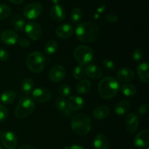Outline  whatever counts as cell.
Wrapping results in <instances>:
<instances>
[{
	"instance_id": "cell-1",
	"label": "cell",
	"mask_w": 149,
	"mask_h": 149,
	"mask_svg": "<svg viewBox=\"0 0 149 149\" xmlns=\"http://www.w3.org/2000/svg\"><path fill=\"white\" fill-rule=\"evenodd\" d=\"M76 36L81 42L85 43L94 42L100 34L99 28L93 22L86 21L79 23L76 29Z\"/></svg>"
},
{
	"instance_id": "cell-2",
	"label": "cell",
	"mask_w": 149,
	"mask_h": 149,
	"mask_svg": "<svg viewBox=\"0 0 149 149\" xmlns=\"http://www.w3.org/2000/svg\"><path fill=\"white\" fill-rule=\"evenodd\" d=\"M119 82L111 77H104L98 84V93L104 99H110L116 96L119 90Z\"/></svg>"
},
{
	"instance_id": "cell-3",
	"label": "cell",
	"mask_w": 149,
	"mask_h": 149,
	"mask_svg": "<svg viewBox=\"0 0 149 149\" xmlns=\"http://www.w3.org/2000/svg\"><path fill=\"white\" fill-rule=\"evenodd\" d=\"M71 129L75 134L80 136L86 135L91 130V119L87 114H77L71 120Z\"/></svg>"
},
{
	"instance_id": "cell-4",
	"label": "cell",
	"mask_w": 149,
	"mask_h": 149,
	"mask_svg": "<svg viewBox=\"0 0 149 149\" xmlns=\"http://www.w3.org/2000/svg\"><path fill=\"white\" fill-rule=\"evenodd\" d=\"M26 66L32 72L40 73L45 67V58L43 54L38 51H34L28 55L26 60Z\"/></svg>"
},
{
	"instance_id": "cell-5",
	"label": "cell",
	"mask_w": 149,
	"mask_h": 149,
	"mask_svg": "<svg viewBox=\"0 0 149 149\" xmlns=\"http://www.w3.org/2000/svg\"><path fill=\"white\" fill-rule=\"evenodd\" d=\"M34 109L35 104L33 99L29 96H23L19 101L15 110V114L17 118H23L31 115Z\"/></svg>"
},
{
	"instance_id": "cell-6",
	"label": "cell",
	"mask_w": 149,
	"mask_h": 149,
	"mask_svg": "<svg viewBox=\"0 0 149 149\" xmlns=\"http://www.w3.org/2000/svg\"><path fill=\"white\" fill-rule=\"evenodd\" d=\"M74 56L80 65H87L93 59L94 53L91 48L86 45H79L74 51Z\"/></svg>"
},
{
	"instance_id": "cell-7",
	"label": "cell",
	"mask_w": 149,
	"mask_h": 149,
	"mask_svg": "<svg viewBox=\"0 0 149 149\" xmlns=\"http://www.w3.org/2000/svg\"><path fill=\"white\" fill-rule=\"evenodd\" d=\"M43 7L40 3L33 2L28 4L23 10V15L29 20L36 19L42 14Z\"/></svg>"
},
{
	"instance_id": "cell-8",
	"label": "cell",
	"mask_w": 149,
	"mask_h": 149,
	"mask_svg": "<svg viewBox=\"0 0 149 149\" xmlns=\"http://www.w3.org/2000/svg\"><path fill=\"white\" fill-rule=\"evenodd\" d=\"M0 138L1 143L7 149H15L17 147V137L13 131H1Z\"/></svg>"
},
{
	"instance_id": "cell-9",
	"label": "cell",
	"mask_w": 149,
	"mask_h": 149,
	"mask_svg": "<svg viewBox=\"0 0 149 149\" xmlns=\"http://www.w3.org/2000/svg\"><path fill=\"white\" fill-rule=\"evenodd\" d=\"M24 30L30 39L37 40L42 35V28L38 23L30 21L25 25Z\"/></svg>"
},
{
	"instance_id": "cell-10",
	"label": "cell",
	"mask_w": 149,
	"mask_h": 149,
	"mask_svg": "<svg viewBox=\"0 0 149 149\" xmlns=\"http://www.w3.org/2000/svg\"><path fill=\"white\" fill-rule=\"evenodd\" d=\"M33 99L40 103H44L50 100L52 97L50 91L45 88H36L32 92Z\"/></svg>"
},
{
	"instance_id": "cell-11",
	"label": "cell",
	"mask_w": 149,
	"mask_h": 149,
	"mask_svg": "<svg viewBox=\"0 0 149 149\" xmlns=\"http://www.w3.org/2000/svg\"><path fill=\"white\" fill-rule=\"evenodd\" d=\"M139 125V118L135 113H130L125 118V126L127 131L129 133L133 134L138 129Z\"/></svg>"
},
{
	"instance_id": "cell-12",
	"label": "cell",
	"mask_w": 149,
	"mask_h": 149,
	"mask_svg": "<svg viewBox=\"0 0 149 149\" xmlns=\"http://www.w3.org/2000/svg\"><path fill=\"white\" fill-rule=\"evenodd\" d=\"M135 72L129 67H123L118 70L116 77L121 83H128L135 78Z\"/></svg>"
},
{
	"instance_id": "cell-13",
	"label": "cell",
	"mask_w": 149,
	"mask_h": 149,
	"mask_svg": "<svg viewBox=\"0 0 149 149\" xmlns=\"http://www.w3.org/2000/svg\"><path fill=\"white\" fill-rule=\"evenodd\" d=\"M65 75V70L63 66L55 65L50 70L49 73V77L52 81L58 83L63 80Z\"/></svg>"
},
{
	"instance_id": "cell-14",
	"label": "cell",
	"mask_w": 149,
	"mask_h": 149,
	"mask_svg": "<svg viewBox=\"0 0 149 149\" xmlns=\"http://www.w3.org/2000/svg\"><path fill=\"white\" fill-rule=\"evenodd\" d=\"M149 143V130L148 129L140 131L134 139V144L136 147L142 148L146 147Z\"/></svg>"
},
{
	"instance_id": "cell-15",
	"label": "cell",
	"mask_w": 149,
	"mask_h": 149,
	"mask_svg": "<svg viewBox=\"0 0 149 149\" xmlns=\"http://www.w3.org/2000/svg\"><path fill=\"white\" fill-rule=\"evenodd\" d=\"M74 33V28L71 25L65 23L58 26L55 29V34L61 39H68L72 36Z\"/></svg>"
},
{
	"instance_id": "cell-16",
	"label": "cell",
	"mask_w": 149,
	"mask_h": 149,
	"mask_svg": "<svg viewBox=\"0 0 149 149\" xmlns=\"http://www.w3.org/2000/svg\"><path fill=\"white\" fill-rule=\"evenodd\" d=\"M18 39V35L13 30H5L1 34V41L7 45H14L17 43Z\"/></svg>"
},
{
	"instance_id": "cell-17",
	"label": "cell",
	"mask_w": 149,
	"mask_h": 149,
	"mask_svg": "<svg viewBox=\"0 0 149 149\" xmlns=\"http://www.w3.org/2000/svg\"><path fill=\"white\" fill-rule=\"evenodd\" d=\"M50 16L55 21L61 22L65 19V11L62 6L54 4L50 9Z\"/></svg>"
},
{
	"instance_id": "cell-18",
	"label": "cell",
	"mask_w": 149,
	"mask_h": 149,
	"mask_svg": "<svg viewBox=\"0 0 149 149\" xmlns=\"http://www.w3.org/2000/svg\"><path fill=\"white\" fill-rule=\"evenodd\" d=\"M67 106L72 110H79L84 107V101L81 96H72L68 98L67 101Z\"/></svg>"
},
{
	"instance_id": "cell-19",
	"label": "cell",
	"mask_w": 149,
	"mask_h": 149,
	"mask_svg": "<svg viewBox=\"0 0 149 149\" xmlns=\"http://www.w3.org/2000/svg\"><path fill=\"white\" fill-rule=\"evenodd\" d=\"M95 149H109V141L108 137L104 134H97L95 136L93 143Z\"/></svg>"
},
{
	"instance_id": "cell-20",
	"label": "cell",
	"mask_w": 149,
	"mask_h": 149,
	"mask_svg": "<svg viewBox=\"0 0 149 149\" xmlns=\"http://www.w3.org/2000/svg\"><path fill=\"white\" fill-rule=\"evenodd\" d=\"M149 66L147 62H143L138 64L137 67L138 76L143 83H148L149 81Z\"/></svg>"
},
{
	"instance_id": "cell-21",
	"label": "cell",
	"mask_w": 149,
	"mask_h": 149,
	"mask_svg": "<svg viewBox=\"0 0 149 149\" xmlns=\"http://www.w3.org/2000/svg\"><path fill=\"white\" fill-rule=\"evenodd\" d=\"M110 109L106 105H100L95 109L93 112V117L96 120H103L109 115Z\"/></svg>"
},
{
	"instance_id": "cell-22",
	"label": "cell",
	"mask_w": 149,
	"mask_h": 149,
	"mask_svg": "<svg viewBox=\"0 0 149 149\" xmlns=\"http://www.w3.org/2000/svg\"><path fill=\"white\" fill-rule=\"evenodd\" d=\"M85 72L87 76L93 79H99L103 74L101 69L95 64H90L85 69Z\"/></svg>"
},
{
	"instance_id": "cell-23",
	"label": "cell",
	"mask_w": 149,
	"mask_h": 149,
	"mask_svg": "<svg viewBox=\"0 0 149 149\" xmlns=\"http://www.w3.org/2000/svg\"><path fill=\"white\" fill-rule=\"evenodd\" d=\"M130 108V102L128 100H122L117 104L115 107V112L118 115H123L127 112Z\"/></svg>"
},
{
	"instance_id": "cell-24",
	"label": "cell",
	"mask_w": 149,
	"mask_h": 149,
	"mask_svg": "<svg viewBox=\"0 0 149 149\" xmlns=\"http://www.w3.org/2000/svg\"><path fill=\"white\" fill-rule=\"evenodd\" d=\"M91 87V82L87 79H84V80L79 81V83L77 84V91L80 94H86L90 91Z\"/></svg>"
},
{
	"instance_id": "cell-25",
	"label": "cell",
	"mask_w": 149,
	"mask_h": 149,
	"mask_svg": "<svg viewBox=\"0 0 149 149\" xmlns=\"http://www.w3.org/2000/svg\"><path fill=\"white\" fill-rule=\"evenodd\" d=\"M11 23L13 27L17 31H23L25 28V20L20 15H14L11 18Z\"/></svg>"
},
{
	"instance_id": "cell-26",
	"label": "cell",
	"mask_w": 149,
	"mask_h": 149,
	"mask_svg": "<svg viewBox=\"0 0 149 149\" xmlns=\"http://www.w3.org/2000/svg\"><path fill=\"white\" fill-rule=\"evenodd\" d=\"M33 82L31 79L26 78L23 80L21 83V86H20V89H21L22 92L26 95H29L33 89Z\"/></svg>"
},
{
	"instance_id": "cell-27",
	"label": "cell",
	"mask_w": 149,
	"mask_h": 149,
	"mask_svg": "<svg viewBox=\"0 0 149 149\" xmlns=\"http://www.w3.org/2000/svg\"><path fill=\"white\" fill-rule=\"evenodd\" d=\"M58 48V42L55 40L51 39L46 42L45 47H44V51L47 55H52L57 51Z\"/></svg>"
},
{
	"instance_id": "cell-28",
	"label": "cell",
	"mask_w": 149,
	"mask_h": 149,
	"mask_svg": "<svg viewBox=\"0 0 149 149\" xmlns=\"http://www.w3.org/2000/svg\"><path fill=\"white\" fill-rule=\"evenodd\" d=\"M15 99V93L12 90H6L1 96V100L5 105H10Z\"/></svg>"
},
{
	"instance_id": "cell-29",
	"label": "cell",
	"mask_w": 149,
	"mask_h": 149,
	"mask_svg": "<svg viewBox=\"0 0 149 149\" xmlns=\"http://www.w3.org/2000/svg\"><path fill=\"white\" fill-rule=\"evenodd\" d=\"M121 91L125 96H131L137 93V89L135 85L131 83H126L121 87Z\"/></svg>"
},
{
	"instance_id": "cell-30",
	"label": "cell",
	"mask_w": 149,
	"mask_h": 149,
	"mask_svg": "<svg viewBox=\"0 0 149 149\" xmlns=\"http://www.w3.org/2000/svg\"><path fill=\"white\" fill-rule=\"evenodd\" d=\"M83 16V13L82 10L80 8L78 7H76V8L73 9V10L71 11V21L74 23H77L81 20Z\"/></svg>"
},
{
	"instance_id": "cell-31",
	"label": "cell",
	"mask_w": 149,
	"mask_h": 149,
	"mask_svg": "<svg viewBox=\"0 0 149 149\" xmlns=\"http://www.w3.org/2000/svg\"><path fill=\"white\" fill-rule=\"evenodd\" d=\"M55 107L61 112H65L68 108L66 100L63 97L57 98L55 100Z\"/></svg>"
},
{
	"instance_id": "cell-32",
	"label": "cell",
	"mask_w": 149,
	"mask_h": 149,
	"mask_svg": "<svg viewBox=\"0 0 149 149\" xmlns=\"http://www.w3.org/2000/svg\"><path fill=\"white\" fill-rule=\"evenodd\" d=\"M85 73V70L82 65H78L75 67L73 72V75L76 80H80L82 78Z\"/></svg>"
},
{
	"instance_id": "cell-33",
	"label": "cell",
	"mask_w": 149,
	"mask_h": 149,
	"mask_svg": "<svg viewBox=\"0 0 149 149\" xmlns=\"http://www.w3.org/2000/svg\"><path fill=\"white\" fill-rule=\"evenodd\" d=\"M11 13V9L6 4H0V20L6 18Z\"/></svg>"
},
{
	"instance_id": "cell-34",
	"label": "cell",
	"mask_w": 149,
	"mask_h": 149,
	"mask_svg": "<svg viewBox=\"0 0 149 149\" xmlns=\"http://www.w3.org/2000/svg\"><path fill=\"white\" fill-rule=\"evenodd\" d=\"M58 93L63 97L68 96L71 93V88L69 86L66 84H62L58 87Z\"/></svg>"
},
{
	"instance_id": "cell-35",
	"label": "cell",
	"mask_w": 149,
	"mask_h": 149,
	"mask_svg": "<svg viewBox=\"0 0 149 149\" xmlns=\"http://www.w3.org/2000/svg\"><path fill=\"white\" fill-rule=\"evenodd\" d=\"M143 51L139 48H135L133 51V52H132V58L135 61H141L143 59Z\"/></svg>"
},
{
	"instance_id": "cell-36",
	"label": "cell",
	"mask_w": 149,
	"mask_h": 149,
	"mask_svg": "<svg viewBox=\"0 0 149 149\" xmlns=\"http://www.w3.org/2000/svg\"><path fill=\"white\" fill-rule=\"evenodd\" d=\"M102 64H103V67L106 70H110V71H113V70H115V68H116V66H115V64L113 63V61L110 59L105 58L102 61Z\"/></svg>"
},
{
	"instance_id": "cell-37",
	"label": "cell",
	"mask_w": 149,
	"mask_h": 149,
	"mask_svg": "<svg viewBox=\"0 0 149 149\" xmlns=\"http://www.w3.org/2000/svg\"><path fill=\"white\" fill-rule=\"evenodd\" d=\"M8 116V110L4 105H0V122L5 121Z\"/></svg>"
},
{
	"instance_id": "cell-38",
	"label": "cell",
	"mask_w": 149,
	"mask_h": 149,
	"mask_svg": "<svg viewBox=\"0 0 149 149\" xmlns=\"http://www.w3.org/2000/svg\"><path fill=\"white\" fill-rule=\"evenodd\" d=\"M17 43L22 48H27L30 45V42L29 41V39H27L26 38H20L18 39L17 41Z\"/></svg>"
},
{
	"instance_id": "cell-39",
	"label": "cell",
	"mask_w": 149,
	"mask_h": 149,
	"mask_svg": "<svg viewBox=\"0 0 149 149\" xmlns=\"http://www.w3.org/2000/svg\"><path fill=\"white\" fill-rule=\"evenodd\" d=\"M138 113L141 115H144L147 112H148V105L146 104H143V105H140L138 108Z\"/></svg>"
},
{
	"instance_id": "cell-40",
	"label": "cell",
	"mask_w": 149,
	"mask_h": 149,
	"mask_svg": "<svg viewBox=\"0 0 149 149\" xmlns=\"http://www.w3.org/2000/svg\"><path fill=\"white\" fill-rule=\"evenodd\" d=\"M106 20L110 23H116L119 20V18L116 15L113 14H108L106 16Z\"/></svg>"
},
{
	"instance_id": "cell-41",
	"label": "cell",
	"mask_w": 149,
	"mask_h": 149,
	"mask_svg": "<svg viewBox=\"0 0 149 149\" xmlns=\"http://www.w3.org/2000/svg\"><path fill=\"white\" fill-rule=\"evenodd\" d=\"M9 58V54L7 51L3 48H0V60L1 61H7Z\"/></svg>"
},
{
	"instance_id": "cell-42",
	"label": "cell",
	"mask_w": 149,
	"mask_h": 149,
	"mask_svg": "<svg viewBox=\"0 0 149 149\" xmlns=\"http://www.w3.org/2000/svg\"><path fill=\"white\" fill-rule=\"evenodd\" d=\"M17 149H36V148L34 147V146L31 145L23 144V145H20Z\"/></svg>"
},
{
	"instance_id": "cell-43",
	"label": "cell",
	"mask_w": 149,
	"mask_h": 149,
	"mask_svg": "<svg viewBox=\"0 0 149 149\" xmlns=\"http://www.w3.org/2000/svg\"><path fill=\"white\" fill-rule=\"evenodd\" d=\"M64 149H84L82 146L78 145H74L68 146V147H65Z\"/></svg>"
},
{
	"instance_id": "cell-44",
	"label": "cell",
	"mask_w": 149,
	"mask_h": 149,
	"mask_svg": "<svg viewBox=\"0 0 149 149\" xmlns=\"http://www.w3.org/2000/svg\"><path fill=\"white\" fill-rule=\"evenodd\" d=\"M105 10H106V6H105L104 4H103V5H101L100 7H99L97 9V12L98 14H100V13H103Z\"/></svg>"
},
{
	"instance_id": "cell-45",
	"label": "cell",
	"mask_w": 149,
	"mask_h": 149,
	"mask_svg": "<svg viewBox=\"0 0 149 149\" xmlns=\"http://www.w3.org/2000/svg\"><path fill=\"white\" fill-rule=\"evenodd\" d=\"M11 3L15 4H20L24 1V0H9Z\"/></svg>"
},
{
	"instance_id": "cell-46",
	"label": "cell",
	"mask_w": 149,
	"mask_h": 149,
	"mask_svg": "<svg viewBox=\"0 0 149 149\" xmlns=\"http://www.w3.org/2000/svg\"><path fill=\"white\" fill-rule=\"evenodd\" d=\"M52 1L53 2L54 4H58L60 1H61V0H52Z\"/></svg>"
},
{
	"instance_id": "cell-47",
	"label": "cell",
	"mask_w": 149,
	"mask_h": 149,
	"mask_svg": "<svg viewBox=\"0 0 149 149\" xmlns=\"http://www.w3.org/2000/svg\"><path fill=\"white\" fill-rule=\"evenodd\" d=\"M0 149H3V148H2V147H1V145H0Z\"/></svg>"
},
{
	"instance_id": "cell-48",
	"label": "cell",
	"mask_w": 149,
	"mask_h": 149,
	"mask_svg": "<svg viewBox=\"0 0 149 149\" xmlns=\"http://www.w3.org/2000/svg\"><path fill=\"white\" fill-rule=\"evenodd\" d=\"M146 149H149V148H146Z\"/></svg>"
},
{
	"instance_id": "cell-49",
	"label": "cell",
	"mask_w": 149,
	"mask_h": 149,
	"mask_svg": "<svg viewBox=\"0 0 149 149\" xmlns=\"http://www.w3.org/2000/svg\"><path fill=\"white\" fill-rule=\"evenodd\" d=\"M132 149H135V148H132Z\"/></svg>"
}]
</instances>
